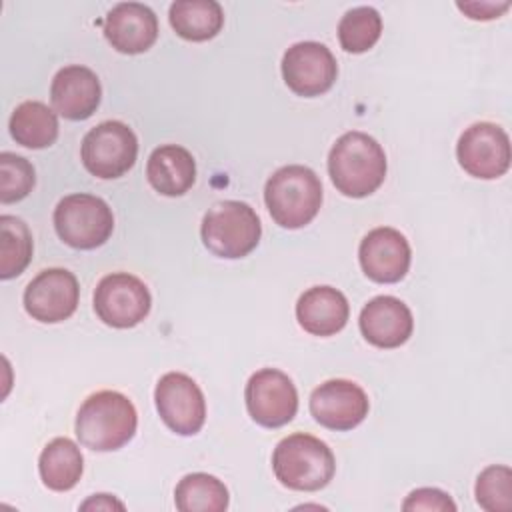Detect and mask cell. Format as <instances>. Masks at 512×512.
Here are the masks:
<instances>
[{
	"label": "cell",
	"instance_id": "ffe728a7",
	"mask_svg": "<svg viewBox=\"0 0 512 512\" xmlns=\"http://www.w3.org/2000/svg\"><path fill=\"white\" fill-rule=\"evenodd\" d=\"M146 178L156 192L182 196L196 180V162L184 146L164 144L152 150L146 164Z\"/></svg>",
	"mask_w": 512,
	"mask_h": 512
},
{
	"label": "cell",
	"instance_id": "8fae6325",
	"mask_svg": "<svg viewBox=\"0 0 512 512\" xmlns=\"http://www.w3.org/2000/svg\"><path fill=\"white\" fill-rule=\"evenodd\" d=\"M244 398L252 420L264 428H280L288 424L298 410L296 386L276 368L254 372L246 384Z\"/></svg>",
	"mask_w": 512,
	"mask_h": 512
},
{
	"label": "cell",
	"instance_id": "603a6c76",
	"mask_svg": "<svg viewBox=\"0 0 512 512\" xmlns=\"http://www.w3.org/2000/svg\"><path fill=\"white\" fill-rule=\"evenodd\" d=\"M168 18L176 34L192 42L214 38L224 24L222 6L216 0H176Z\"/></svg>",
	"mask_w": 512,
	"mask_h": 512
},
{
	"label": "cell",
	"instance_id": "4dcf8cb0",
	"mask_svg": "<svg viewBox=\"0 0 512 512\" xmlns=\"http://www.w3.org/2000/svg\"><path fill=\"white\" fill-rule=\"evenodd\" d=\"M82 510H88V508H96V510H100V508H104V510H112V508H124V504L122 502H118V500H114L112 496H108V494H94V498H90V500H86L82 506H80Z\"/></svg>",
	"mask_w": 512,
	"mask_h": 512
},
{
	"label": "cell",
	"instance_id": "83f0119b",
	"mask_svg": "<svg viewBox=\"0 0 512 512\" xmlns=\"http://www.w3.org/2000/svg\"><path fill=\"white\" fill-rule=\"evenodd\" d=\"M36 182L32 164L18 154H0V202L12 204L26 198Z\"/></svg>",
	"mask_w": 512,
	"mask_h": 512
},
{
	"label": "cell",
	"instance_id": "4316f807",
	"mask_svg": "<svg viewBox=\"0 0 512 512\" xmlns=\"http://www.w3.org/2000/svg\"><path fill=\"white\" fill-rule=\"evenodd\" d=\"M476 502L488 512H508L512 508V470L492 464L476 480Z\"/></svg>",
	"mask_w": 512,
	"mask_h": 512
},
{
	"label": "cell",
	"instance_id": "3957f363",
	"mask_svg": "<svg viewBox=\"0 0 512 512\" xmlns=\"http://www.w3.org/2000/svg\"><path fill=\"white\" fill-rule=\"evenodd\" d=\"M264 200L278 226L296 230L310 224L318 214L322 206V184L308 166H282L268 178Z\"/></svg>",
	"mask_w": 512,
	"mask_h": 512
},
{
	"label": "cell",
	"instance_id": "6da1fadb",
	"mask_svg": "<svg viewBox=\"0 0 512 512\" xmlns=\"http://www.w3.org/2000/svg\"><path fill=\"white\" fill-rule=\"evenodd\" d=\"M328 172L338 192L350 198H364L384 182L386 154L372 136L352 130L342 134L330 148Z\"/></svg>",
	"mask_w": 512,
	"mask_h": 512
},
{
	"label": "cell",
	"instance_id": "52a82bcc",
	"mask_svg": "<svg viewBox=\"0 0 512 512\" xmlns=\"http://www.w3.org/2000/svg\"><path fill=\"white\" fill-rule=\"evenodd\" d=\"M80 156L84 168L96 178H120L136 162L138 140L124 122L106 120L86 132Z\"/></svg>",
	"mask_w": 512,
	"mask_h": 512
},
{
	"label": "cell",
	"instance_id": "5bb4252c",
	"mask_svg": "<svg viewBox=\"0 0 512 512\" xmlns=\"http://www.w3.org/2000/svg\"><path fill=\"white\" fill-rule=\"evenodd\" d=\"M366 392L350 380H326L310 396V412L318 424L330 430H352L368 416Z\"/></svg>",
	"mask_w": 512,
	"mask_h": 512
},
{
	"label": "cell",
	"instance_id": "d6986e66",
	"mask_svg": "<svg viewBox=\"0 0 512 512\" xmlns=\"http://www.w3.org/2000/svg\"><path fill=\"white\" fill-rule=\"evenodd\" d=\"M346 296L332 286L308 288L296 302L298 324L314 336H332L348 322Z\"/></svg>",
	"mask_w": 512,
	"mask_h": 512
},
{
	"label": "cell",
	"instance_id": "8992f818",
	"mask_svg": "<svg viewBox=\"0 0 512 512\" xmlns=\"http://www.w3.org/2000/svg\"><path fill=\"white\" fill-rule=\"evenodd\" d=\"M54 228L60 240L76 250L102 246L112 230L114 216L110 206L94 194H68L54 210Z\"/></svg>",
	"mask_w": 512,
	"mask_h": 512
},
{
	"label": "cell",
	"instance_id": "ba28073f",
	"mask_svg": "<svg viewBox=\"0 0 512 512\" xmlns=\"http://www.w3.org/2000/svg\"><path fill=\"white\" fill-rule=\"evenodd\" d=\"M152 306L146 284L128 274L114 272L104 276L94 290V310L112 328H132L140 324Z\"/></svg>",
	"mask_w": 512,
	"mask_h": 512
},
{
	"label": "cell",
	"instance_id": "9a60e30c",
	"mask_svg": "<svg viewBox=\"0 0 512 512\" xmlns=\"http://www.w3.org/2000/svg\"><path fill=\"white\" fill-rule=\"evenodd\" d=\"M364 274L380 284H392L406 276L412 260L410 244L396 228L380 226L370 230L358 248Z\"/></svg>",
	"mask_w": 512,
	"mask_h": 512
},
{
	"label": "cell",
	"instance_id": "d4e9b609",
	"mask_svg": "<svg viewBox=\"0 0 512 512\" xmlns=\"http://www.w3.org/2000/svg\"><path fill=\"white\" fill-rule=\"evenodd\" d=\"M32 234L24 220L0 216V278L10 280L26 270L32 260Z\"/></svg>",
	"mask_w": 512,
	"mask_h": 512
},
{
	"label": "cell",
	"instance_id": "2e32d148",
	"mask_svg": "<svg viewBox=\"0 0 512 512\" xmlns=\"http://www.w3.org/2000/svg\"><path fill=\"white\" fill-rule=\"evenodd\" d=\"M104 36L122 54H142L158 38L156 14L140 2H120L104 18Z\"/></svg>",
	"mask_w": 512,
	"mask_h": 512
},
{
	"label": "cell",
	"instance_id": "30bf717a",
	"mask_svg": "<svg viewBox=\"0 0 512 512\" xmlns=\"http://www.w3.org/2000/svg\"><path fill=\"white\" fill-rule=\"evenodd\" d=\"M162 422L180 436L200 432L206 420V400L200 386L182 372L164 374L154 390Z\"/></svg>",
	"mask_w": 512,
	"mask_h": 512
},
{
	"label": "cell",
	"instance_id": "7a4b0ae2",
	"mask_svg": "<svg viewBox=\"0 0 512 512\" xmlns=\"http://www.w3.org/2000/svg\"><path fill=\"white\" fill-rule=\"evenodd\" d=\"M136 424V408L124 394L100 390L82 402L74 428L82 446L96 452H112L134 438Z\"/></svg>",
	"mask_w": 512,
	"mask_h": 512
},
{
	"label": "cell",
	"instance_id": "ac0fdd59",
	"mask_svg": "<svg viewBox=\"0 0 512 512\" xmlns=\"http://www.w3.org/2000/svg\"><path fill=\"white\" fill-rule=\"evenodd\" d=\"M362 336L378 348L402 346L414 330L410 308L394 296H376L360 312Z\"/></svg>",
	"mask_w": 512,
	"mask_h": 512
},
{
	"label": "cell",
	"instance_id": "e0dca14e",
	"mask_svg": "<svg viewBox=\"0 0 512 512\" xmlns=\"http://www.w3.org/2000/svg\"><path fill=\"white\" fill-rule=\"evenodd\" d=\"M102 88L98 76L80 64L64 66L56 72L50 86L54 110L68 120H86L100 106Z\"/></svg>",
	"mask_w": 512,
	"mask_h": 512
},
{
	"label": "cell",
	"instance_id": "7c38bea8",
	"mask_svg": "<svg viewBox=\"0 0 512 512\" xmlns=\"http://www.w3.org/2000/svg\"><path fill=\"white\" fill-rule=\"evenodd\" d=\"M282 76L286 86L304 98L328 92L338 76L334 54L320 42L292 44L282 58Z\"/></svg>",
	"mask_w": 512,
	"mask_h": 512
},
{
	"label": "cell",
	"instance_id": "cb8c5ba5",
	"mask_svg": "<svg viewBox=\"0 0 512 512\" xmlns=\"http://www.w3.org/2000/svg\"><path fill=\"white\" fill-rule=\"evenodd\" d=\"M228 500L224 482L204 472L184 476L174 490V502L180 512H222L228 508Z\"/></svg>",
	"mask_w": 512,
	"mask_h": 512
},
{
	"label": "cell",
	"instance_id": "5b68a950",
	"mask_svg": "<svg viewBox=\"0 0 512 512\" xmlns=\"http://www.w3.org/2000/svg\"><path fill=\"white\" fill-rule=\"evenodd\" d=\"M202 242L220 258H242L250 254L262 234V224L252 206L240 200L214 204L202 218Z\"/></svg>",
	"mask_w": 512,
	"mask_h": 512
},
{
	"label": "cell",
	"instance_id": "9c48e42d",
	"mask_svg": "<svg viewBox=\"0 0 512 512\" xmlns=\"http://www.w3.org/2000/svg\"><path fill=\"white\" fill-rule=\"evenodd\" d=\"M456 156L470 176L494 180L510 168V138L498 124L476 122L460 134Z\"/></svg>",
	"mask_w": 512,
	"mask_h": 512
},
{
	"label": "cell",
	"instance_id": "484cf974",
	"mask_svg": "<svg viewBox=\"0 0 512 512\" xmlns=\"http://www.w3.org/2000/svg\"><path fill=\"white\" fill-rule=\"evenodd\" d=\"M382 34V18L372 6L348 10L338 24V40L346 52L360 54L370 50Z\"/></svg>",
	"mask_w": 512,
	"mask_h": 512
},
{
	"label": "cell",
	"instance_id": "44dd1931",
	"mask_svg": "<svg viewBox=\"0 0 512 512\" xmlns=\"http://www.w3.org/2000/svg\"><path fill=\"white\" fill-rule=\"evenodd\" d=\"M38 470L42 482L56 492L72 490L84 470V458L76 442L70 438H54L50 440L38 460Z\"/></svg>",
	"mask_w": 512,
	"mask_h": 512
},
{
	"label": "cell",
	"instance_id": "277c9868",
	"mask_svg": "<svg viewBox=\"0 0 512 512\" xmlns=\"http://www.w3.org/2000/svg\"><path fill=\"white\" fill-rule=\"evenodd\" d=\"M272 470L282 486L300 492H316L332 480L336 460L326 442L312 434L296 432L276 444Z\"/></svg>",
	"mask_w": 512,
	"mask_h": 512
},
{
	"label": "cell",
	"instance_id": "4fadbf2b",
	"mask_svg": "<svg viewBox=\"0 0 512 512\" xmlns=\"http://www.w3.org/2000/svg\"><path fill=\"white\" fill-rule=\"evenodd\" d=\"M80 288L76 276L66 268H46L24 290L26 312L44 324L70 318L78 308Z\"/></svg>",
	"mask_w": 512,
	"mask_h": 512
},
{
	"label": "cell",
	"instance_id": "f1b7e54d",
	"mask_svg": "<svg viewBox=\"0 0 512 512\" xmlns=\"http://www.w3.org/2000/svg\"><path fill=\"white\" fill-rule=\"evenodd\" d=\"M404 510H456L450 496L438 488H418L402 504Z\"/></svg>",
	"mask_w": 512,
	"mask_h": 512
},
{
	"label": "cell",
	"instance_id": "f546056e",
	"mask_svg": "<svg viewBox=\"0 0 512 512\" xmlns=\"http://www.w3.org/2000/svg\"><path fill=\"white\" fill-rule=\"evenodd\" d=\"M458 10L472 20H492L510 8V2H456Z\"/></svg>",
	"mask_w": 512,
	"mask_h": 512
},
{
	"label": "cell",
	"instance_id": "7402d4cb",
	"mask_svg": "<svg viewBox=\"0 0 512 512\" xmlns=\"http://www.w3.org/2000/svg\"><path fill=\"white\" fill-rule=\"evenodd\" d=\"M12 138L26 148H48L58 138V116L52 108L38 100L18 104L10 116Z\"/></svg>",
	"mask_w": 512,
	"mask_h": 512
}]
</instances>
